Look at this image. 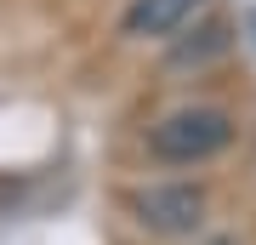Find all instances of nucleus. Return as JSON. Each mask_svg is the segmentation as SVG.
I'll return each instance as SVG.
<instances>
[{"label": "nucleus", "mask_w": 256, "mask_h": 245, "mask_svg": "<svg viewBox=\"0 0 256 245\" xmlns=\"http://www.w3.org/2000/svg\"><path fill=\"white\" fill-rule=\"evenodd\" d=\"M205 188L200 182H148V188L131 194V217H137V228H148V234L160 239H188L205 228Z\"/></svg>", "instance_id": "obj_2"}, {"label": "nucleus", "mask_w": 256, "mask_h": 245, "mask_svg": "<svg viewBox=\"0 0 256 245\" xmlns=\"http://www.w3.org/2000/svg\"><path fill=\"white\" fill-rule=\"evenodd\" d=\"M205 0H131L120 12V35L126 40H171L200 18Z\"/></svg>", "instance_id": "obj_3"}, {"label": "nucleus", "mask_w": 256, "mask_h": 245, "mask_svg": "<svg viewBox=\"0 0 256 245\" xmlns=\"http://www.w3.org/2000/svg\"><path fill=\"white\" fill-rule=\"evenodd\" d=\"M234 143V120L210 103H188V109H171L165 120L148 126V154L160 165H205L216 160L222 148Z\"/></svg>", "instance_id": "obj_1"}, {"label": "nucleus", "mask_w": 256, "mask_h": 245, "mask_svg": "<svg viewBox=\"0 0 256 245\" xmlns=\"http://www.w3.org/2000/svg\"><path fill=\"white\" fill-rule=\"evenodd\" d=\"M228 23H222V18H210V23H200V29H194V40H182V46H176V52H171V63L176 69H188V63H210V57H222V52H228Z\"/></svg>", "instance_id": "obj_4"}]
</instances>
